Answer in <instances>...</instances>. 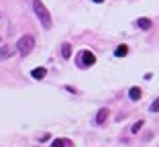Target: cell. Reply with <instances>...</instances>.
Returning <instances> with one entry per match:
<instances>
[{
    "label": "cell",
    "mask_w": 159,
    "mask_h": 147,
    "mask_svg": "<svg viewBox=\"0 0 159 147\" xmlns=\"http://www.w3.org/2000/svg\"><path fill=\"white\" fill-rule=\"evenodd\" d=\"M33 10H35V14H37V19L41 21L43 27H45V29H51V14H49L47 6L43 4L41 0H33Z\"/></svg>",
    "instance_id": "6da1fadb"
},
{
    "label": "cell",
    "mask_w": 159,
    "mask_h": 147,
    "mask_svg": "<svg viewBox=\"0 0 159 147\" xmlns=\"http://www.w3.org/2000/svg\"><path fill=\"white\" fill-rule=\"evenodd\" d=\"M35 49V37L33 35H23V37L16 41V51L20 55H31V51Z\"/></svg>",
    "instance_id": "7a4b0ae2"
},
{
    "label": "cell",
    "mask_w": 159,
    "mask_h": 147,
    "mask_svg": "<svg viewBox=\"0 0 159 147\" xmlns=\"http://www.w3.org/2000/svg\"><path fill=\"white\" fill-rule=\"evenodd\" d=\"M94 63H96V55H94L92 51L84 49V51L80 53V57H78V67H92Z\"/></svg>",
    "instance_id": "3957f363"
},
{
    "label": "cell",
    "mask_w": 159,
    "mask_h": 147,
    "mask_svg": "<svg viewBox=\"0 0 159 147\" xmlns=\"http://www.w3.org/2000/svg\"><path fill=\"white\" fill-rule=\"evenodd\" d=\"M108 114H110V110L104 106V108H100L98 113H96V119H94V123L96 125H104L106 123V119H108Z\"/></svg>",
    "instance_id": "277c9868"
},
{
    "label": "cell",
    "mask_w": 159,
    "mask_h": 147,
    "mask_svg": "<svg viewBox=\"0 0 159 147\" xmlns=\"http://www.w3.org/2000/svg\"><path fill=\"white\" fill-rule=\"evenodd\" d=\"M141 96H143V90H141V88H137V86H133L131 90H129V98H131L133 102L141 100Z\"/></svg>",
    "instance_id": "5b68a950"
},
{
    "label": "cell",
    "mask_w": 159,
    "mask_h": 147,
    "mask_svg": "<svg viewBox=\"0 0 159 147\" xmlns=\"http://www.w3.org/2000/svg\"><path fill=\"white\" fill-rule=\"evenodd\" d=\"M10 55H12V47H10V45H2V47H0V62L8 59Z\"/></svg>",
    "instance_id": "8992f818"
},
{
    "label": "cell",
    "mask_w": 159,
    "mask_h": 147,
    "mask_svg": "<svg viewBox=\"0 0 159 147\" xmlns=\"http://www.w3.org/2000/svg\"><path fill=\"white\" fill-rule=\"evenodd\" d=\"M137 27L143 29V31H149V29H151V19H145V16L137 19Z\"/></svg>",
    "instance_id": "52a82bcc"
},
{
    "label": "cell",
    "mask_w": 159,
    "mask_h": 147,
    "mask_svg": "<svg viewBox=\"0 0 159 147\" xmlns=\"http://www.w3.org/2000/svg\"><path fill=\"white\" fill-rule=\"evenodd\" d=\"M45 74H47V70H45V67H41V66L35 67V70L31 71V76H33L35 80H43V78H45Z\"/></svg>",
    "instance_id": "ba28073f"
},
{
    "label": "cell",
    "mask_w": 159,
    "mask_h": 147,
    "mask_svg": "<svg viewBox=\"0 0 159 147\" xmlns=\"http://www.w3.org/2000/svg\"><path fill=\"white\" fill-rule=\"evenodd\" d=\"M61 57H63V59H70L71 57V45L70 43H63V45H61Z\"/></svg>",
    "instance_id": "9c48e42d"
},
{
    "label": "cell",
    "mask_w": 159,
    "mask_h": 147,
    "mask_svg": "<svg viewBox=\"0 0 159 147\" xmlns=\"http://www.w3.org/2000/svg\"><path fill=\"white\" fill-rule=\"evenodd\" d=\"M51 147H71V141H67V139H53Z\"/></svg>",
    "instance_id": "30bf717a"
},
{
    "label": "cell",
    "mask_w": 159,
    "mask_h": 147,
    "mask_svg": "<svg viewBox=\"0 0 159 147\" xmlns=\"http://www.w3.org/2000/svg\"><path fill=\"white\" fill-rule=\"evenodd\" d=\"M126 53H129V47H126V45H118L116 51H114V55H116V57H125Z\"/></svg>",
    "instance_id": "8fae6325"
},
{
    "label": "cell",
    "mask_w": 159,
    "mask_h": 147,
    "mask_svg": "<svg viewBox=\"0 0 159 147\" xmlns=\"http://www.w3.org/2000/svg\"><path fill=\"white\" fill-rule=\"evenodd\" d=\"M143 123H145V121H137V123L133 125L131 133H133V135H137V133H139V131H141V127H143Z\"/></svg>",
    "instance_id": "7c38bea8"
},
{
    "label": "cell",
    "mask_w": 159,
    "mask_h": 147,
    "mask_svg": "<svg viewBox=\"0 0 159 147\" xmlns=\"http://www.w3.org/2000/svg\"><path fill=\"white\" fill-rule=\"evenodd\" d=\"M149 110H151V113H159V96L153 100V104L149 106Z\"/></svg>",
    "instance_id": "4fadbf2b"
},
{
    "label": "cell",
    "mask_w": 159,
    "mask_h": 147,
    "mask_svg": "<svg viewBox=\"0 0 159 147\" xmlns=\"http://www.w3.org/2000/svg\"><path fill=\"white\" fill-rule=\"evenodd\" d=\"M94 2H98V4H100V2H104V0H94Z\"/></svg>",
    "instance_id": "5bb4252c"
}]
</instances>
